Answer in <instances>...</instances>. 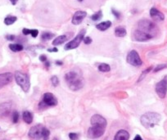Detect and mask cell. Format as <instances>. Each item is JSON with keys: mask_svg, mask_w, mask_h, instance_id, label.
I'll return each instance as SVG.
<instances>
[{"mask_svg": "<svg viewBox=\"0 0 167 140\" xmlns=\"http://www.w3.org/2000/svg\"><path fill=\"white\" fill-rule=\"evenodd\" d=\"M158 32V28L155 23L147 19L140 20L137 28L133 30V39L135 41L145 42L153 39Z\"/></svg>", "mask_w": 167, "mask_h": 140, "instance_id": "cell-1", "label": "cell"}, {"mask_svg": "<svg viewBox=\"0 0 167 140\" xmlns=\"http://www.w3.org/2000/svg\"><path fill=\"white\" fill-rule=\"evenodd\" d=\"M65 80L68 87L73 91L80 90L84 86V80L82 76L75 71H71L66 73Z\"/></svg>", "mask_w": 167, "mask_h": 140, "instance_id": "cell-2", "label": "cell"}, {"mask_svg": "<svg viewBox=\"0 0 167 140\" xmlns=\"http://www.w3.org/2000/svg\"><path fill=\"white\" fill-rule=\"evenodd\" d=\"M50 131L42 125H34L31 127L29 131V137L34 140L43 139V140H48L49 138Z\"/></svg>", "mask_w": 167, "mask_h": 140, "instance_id": "cell-3", "label": "cell"}, {"mask_svg": "<svg viewBox=\"0 0 167 140\" xmlns=\"http://www.w3.org/2000/svg\"><path fill=\"white\" fill-rule=\"evenodd\" d=\"M161 116L156 112H147L140 118L141 124L147 129H150L156 125L161 121Z\"/></svg>", "mask_w": 167, "mask_h": 140, "instance_id": "cell-4", "label": "cell"}, {"mask_svg": "<svg viewBox=\"0 0 167 140\" xmlns=\"http://www.w3.org/2000/svg\"><path fill=\"white\" fill-rule=\"evenodd\" d=\"M14 77H15L16 84L22 89L24 92L27 93L30 89V87H31V82H30L29 76H27L26 74L22 73V72L16 71L15 74H14Z\"/></svg>", "mask_w": 167, "mask_h": 140, "instance_id": "cell-5", "label": "cell"}, {"mask_svg": "<svg viewBox=\"0 0 167 140\" xmlns=\"http://www.w3.org/2000/svg\"><path fill=\"white\" fill-rule=\"evenodd\" d=\"M57 105V98L52 93H45L43 96V99L39 104L40 109H44L48 106H54Z\"/></svg>", "mask_w": 167, "mask_h": 140, "instance_id": "cell-6", "label": "cell"}, {"mask_svg": "<svg viewBox=\"0 0 167 140\" xmlns=\"http://www.w3.org/2000/svg\"><path fill=\"white\" fill-rule=\"evenodd\" d=\"M86 33V30H81L80 31V33L76 35L75 38L73 39L71 41L68 42L64 47L65 50H71V49H76L78 46L80 45V43L83 41L84 38V35Z\"/></svg>", "mask_w": 167, "mask_h": 140, "instance_id": "cell-7", "label": "cell"}, {"mask_svg": "<svg viewBox=\"0 0 167 140\" xmlns=\"http://www.w3.org/2000/svg\"><path fill=\"white\" fill-rule=\"evenodd\" d=\"M156 93L161 99H165L167 94V76L156 84Z\"/></svg>", "mask_w": 167, "mask_h": 140, "instance_id": "cell-8", "label": "cell"}, {"mask_svg": "<svg viewBox=\"0 0 167 140\" xmlns=\"http://www.w3.org/2000/svg\"><path fill=\"white\" fill-rule=\"evenodd\" d=\"M127 62L132 65L133 66H140L143 64V61L141 60L140 57L138 55V53H137L135 50H132L127 55Z\"/></svg>", "mask_w": 167, "mask_h": 140, "instance_id": "cell-9", "label": "cell"}, {"mask_svg": "<svg viewBox=\"0 0 167 140\" xmlns=\"http://www.w3.org/2000/svg\"><path fill=\"white\" fill-rule=\"evenodd\" d=\"M105 133V128H102V127H98V126H93L89 129H88L87 135L89 139H98L103 136Z\"/></svg>", "mask_w": 167, "mask_h": 140, "instance_id": "cell-10", "label": "cell"}, {"mask_svg": "<svg viewBox=\"0 0 167 140\" xmlns=\"http://www.w3.org/2000/svg\"><path fill=\"white\" fill-rule=\"evenodd\" d=\"M91 125L93 126H98V127L106 129L107 122H106V119L102 116L101 115L95 114L91 117Z\"/></svg>", "mask_w": 167, "mask_h": 140, "instance_id": "cell-11", "label": "cell"}, {"mask_svg": "<svg viewBox=\"0 0 167 140\" xmlns=\"http://www.w3.org/2000/svg\"><path fill=\"white\" fill-rule=\"evenodd\" d=\"M87 16V12L84 11H77L75 12V14L72 17V22L73 25H80V23L83 21V20Z\"/></svg>", "mask_w": 167, "mask_h": 140, "instance_id": "cell-12", "label": "cell"}, {"mask_svg": "<svg viewBox=\"0 0 167 140\" xmlns=\"http://www.w3.org/2000/svg\"><path fill=\"white\" fill-rule=\"evenodd\" d=\"M12 74L10 72H5L0 74V88L4 87L10 84L12 80Z\"/></svg>", "mask_w": 167, "mask_h": 140, "instance_id": "cell-13", "label": "cell"}, {"mask_svg": "<svg viewBox=\"0 0 167 140\" xmlns=\"http://www.w3.org/2000/svg\"><path fill=\"white\" fill-rule=\"evenodd\" d=\"M11 110V102H4L0 104V118L8 116Z\"/></svg>", "mask_w": 167, "mask_h": 140, "instance_id": "cell-14", "label": "cell"}, {"mask_svg": "<svg viewBox=\"0 0 167 140\" xmlns=\"http://www.w3.org/2000/svg\"><path fill=\"white\" fill-rule=\"evenodd\" d=\"M150 16L155 21H162L165 20V15L156 8H152L150 10Z\"/></svg>", "mask_w": 167, "mask_h": 140, "instance_id": "cell-15", "label": "cell"}, {"mask_svg": "<svg viewBox=\"0 0 167 140\" xmlns=\"http://www.w3.org/2000/svg\"><path fill=\"white\" fill-rule=\"evenodd\" d=\"M129 134L128 131H126L125 129H121L116 134L114 140H129Z\"/></svg>", "mask_w": 167, "mask_h": 140, "instance_id": "cell-16", "label": "cell"}, {"mask_svg": "<svg viewBox=\"0 0 167 140\" xmlns=\"http://www.w3.org/2000/svg\"><path fill=\"white\" fill-rule=\"evenodd\" d=\"M67 39H68V37H67V35H66V34H62V35H60V36L57 37V38H56L55 39H54V40H53V45H54V46L61 45V44H62L63 43H65L66 41H67Z\"/></svg>", "mask_w": 167, "mask_h": 140, "instance_id": "cell-17", "label": "cell"}, {"mask_svg": "<svg viewBox=\"0 0 167 140\" xmlns=\"http://www.w3.org/2000/svg\"><path fill=\"white\" fill-rule=\"evenodd\" d=\"M111 26V22L110 21H103V22L98 24L96 26V28L98 30H101V31H105L107 29H109Z\"/></svg>", "mask_w": 167, "mask_h": 140, "instance_id": "cell-18", "label": "cell"}, {"mask_svg": "<svg viewBox=\"0 0 167 140\" xmlns=\"http://www.w3.org/2000/svg\"><path fill=\"white\" fill-rule=\"evenodd\" d=\"M22 117L24 121L26 124H31L32 121H33V114L31 113V111H26L23 112Z\"/></svg>", "mask_w": 167, "mask_h": 140, "instance_id": "cell-19", "label": "cell"}, {"mask_svg": "<svg viewBox=\"0 0 167 140\" xmlns=\"http://www.w3.org/2000/svg\"><path fill=\"white\" fill-rule=\"evenodd\" d=\"M126 34H127V32H126L125 27L118 26L115 29V34L117 37H125Z\"/></svg>", "mask_w": 167, "mask_h": 140, "instance_id": "cell-20", "label": "cell"}, {"mask_svg": "<svg viewBox=\"0 0 167 140\" xmlns=\"http://www.w3.org/2000/svg\"><path fill=\"white\" fill-rule=\"evenodd\" d=\"M9 49L12 52H21L24 49V47L20 44H9Z\"/></svg>", "mask_w": 167, "mask_h": 140, "instance_id": "cell-21", "label": "cell"}, {"mask_svg": "<svg viewBox=\"0 0 167 140\" xmlns=\"http://www.w3.org/2000/svg\"><path fill=\"white\" fill-rule=\"evenodd\" d=\"M16 20H17V17L15 16H8L4 19V23L7 26H10V25H12L13 23H15L16 21Z\"/></svg>", "mask_w": 167, "mask_h": 140, "instance_id": "cell-22", "label": "cell"}, {"mask_svg": "<svg viewBox=\"0 0 167 140\" xmlns=\"http://www.w3.org/2000/svg\"><path fill=\"white\" fill-rule=\"evenodd\" d=\"M55 36V34H52L50 32H43V34H41V39L42 41H48L52 39Z\"/></svg>", "mask_w": 167, "mask_h": 140, "instance_id": "cell-23", "label": "cell"}, {"mask_svg": "<svg viewBox=\"0 0 167 140\" xmlns=\"http://www.w3.org/2000/svg\"><path fill=\"white\" fill-rule=\"evenodd\" d=\"M102 17H103V11L100 10V11H97L96 13H94L93 15H92L91 19L93 21H98L99 20L102 19Z\"/></svg>", "mask_w": 167, "mask_h": 140, "instance_id": "cell-24", "label": "cell"}, {"mask_svg": "<svg viewBox=\"0 0 167 140\" xmlns=\"http://www.w3.org/2000/svg\"><path fill=\"white\" fill-rule=\"evenodd\" d=\"M98 70L101 72H108L111 71V67L109 65L106 63H102L98 66Z\"/></svg>", "mask_w": 167, "mask_h": 140, "instance_id": "cell-25", "label": "cell"}, {"mask_svg": "<svg viewBox=\"0 0 167 140\" xmlns=\"http://www.w3.org/2000/svg\"><path fill=\"white\" fill-rule=\"evenodd\" d=\"M152 66H150V67H149V68L146 69V70H145L144 71H143V72H142V74H141L140 77H139V78H138V82H140L141 80H143V78H144L145 76H147V75H148V73H149V72L151 71H152Z\"/></svg>", "mask_w": 167, "mask_h": 140, "instance_id": "cell-26", "label": "cell"}, {"mask_svg": "<svg viewBox=\"0 0 167 140\" xmlns=\"http://www.w3.org/2000/svg\"><path fill=\"white\" fill-rule=\"evenodd\" d=\"M51 83H52V84L54 87H57V85L59 84V80H58L57 76H53L51 78Z\"/></svg>", "mask_w": 167, "mask_h": 140, "instance_id": "cell-27", "label": "cell"}, {"mask_svg": "<svg viewBox=\"0 0 167 140\" xmlns=\"http://www.w3.org/2000/svg\"><path fill=\"white\" fill-rule=\"evenodd\" d=\"M19 120V113L17 111H14L12 113V121L13 123H17Z\"/></svg>", "mask_w": 167, "mask_h": 140, "instance_id": "cell-28", "label": "cell"}, {"mask_svg": "<svg viewBox=\"0 0 167 140\" xmlns=\"http://www.w3.org/2000/svg\"><path fill=\"white\" fill-rule=\"evenodd\" d=\"M167 65L166 64H161V65H158L157 66L155 67L154 69V72H158L160 71H161V70H163V69L166 68Z\"/></svg>", "mask_w": 167, "mask_h": 140, "instance_id": "cell-29", "label": "cell"}, {"mask_svg": "<svg viewBox=\"0 0 167 140\" xmlns=\"http://www.w3.org/2000/svg\"><path fill=\"white\" fill-rule=\"evenodd\" d=\"M69 139L71 140H78L79 139V134H77L76 133H70Z\"/></svg>", "mask_w": 167, "mask_h": 140, "instance_id": "cell-30", "label": "cell"}, {"mask_svg": "<svg viewBox=\"0 0 167 140\" xmlns=\"http://www.w3.org/2000/svg\"><path fill=\"white\" fill-rule=\"evenodd\" d=\"M38 34H39L38 30H31V34H31L32 37H34V38L37 37V36H38Z\"/></svg>", "mask_w": 167, "mask_h": 140, "instance_id": "cell-31", "label": "cell"}, {"mask_svg": "<svg viewBox=\"0 0 167 140\" xmlns=\"http://www.w3.org/2000/svg\"><path fill=\"white\" fill-rule=\"evenodd\" d=\"M84 43L85 44H90L92 43V39L90 37H84Z\"/></svg>", "mask_w": 167, "mask_h": 140, "instance_id": "cell-32", "label": "cell"}, {"mask_svg": "<svg viewBox=\"0 0 167 140\" xmlns=\"http://www.w3.org/2000/svg\"><path fill=\"white\" fill-rule=\"evenodd\" d=\"M22 34L24 35H28V34H31V30H29L27 28H24L22 30Z\"/></svg>", "mask_w": 167, "mask_h": 140, "instance_id": "cell-33", "label": "cell"}, {"mask_svg": "<svg viewBox=\"0 0 167 140\" xmlns=\"http://www.w3.org/2000/svg\"><path fill=\"white\" fill-rule=\"evenodd\" d=\"M15 35H13V34H8L6 36V39L9 40V41H12V40H14L15 39Z\"/></svg>", "mask_w": 167, "mask_h": 140, "instance_id": "cell-34", "label": "cell"}, {"mask_svg": "<svg viewBox=\"0 0 167 140\" xmlns=\"http://www.w3.org/2000/svg\"><path fill=\"white\" fill-rule=\"evenodd\" d=\"M112 13L114 14V16L117 18V19H119V18L121 17V13H120L119 11L114 10V9H112Z\"/></svg>", "mask_w": 167, "mask_h": 140, "instance_id": "cell-35", "label": "cell"}, {"mask_svg": "<svg viewBox=\"0 0 167 140\" xmlns=\"http://www.w3.org/2000/svg\"><path fill=\"white\" fill-rule=\"evenodd\" d=\"M39 60L43 61V62H45L46 61H47V57H46L45 55H41V56L39 57Z\"/></svg>", "mask_w": 167, "mask_h": 140, "instance_id": "cell-36", "label": "cell"}, {"mask_svg": "<svg viewBox=\"0 0 167 140\" xmlns=\"http://www.w3.org/2000/svg\"><path fill=\"white\" fill-rule=\"evenodd\" d=\"M133 140H143V139L141 138L140 135H138V134H137L136 136L134 137V139H133Z\"/></svg>", "mask_w": 167, "mask_h": 140, "instance_id": "cell-37", "label": "cell"}, {"mask_svg": "<svg viewBox=\"0 0 167 140\" xmlns=\"http://www.w3.org/2000/svg\"><path fill=\"white\" fill-rule=\"evenodd\" d=\"M48 51H49V52H57L58 50H57V48H54V49H49Z\"/></svg>", "mask_w": 167, "mask_h": 140, "instance_id": "cell-38", "label": "cell"}, {"mask_svg": "<svg viewBox=\"0 0 167 140\" xmlns=\"http://www.w3.org/2000/svg\"><path fill=\"white\" fill-rule=\"evenodd\" d=\"M17 1H18V0H10V2H11L12 5H16V3H17Z\"/></svg>", "mask_w": 167, "mask_h": 140, "instance_id": "cell-39", "label": "cell"}, {"mask_svg": "<svg viewBox=\"0 0 167 140\" xmlns=\"http://www.w3.org/2000/svg\"><path fill=\"white\" fill-rule=\"evenodd\" d=\"M44 63H45V64H46V66H47V67H49L50 63H49V61H46Z\"/></svg>", "mask_w": 167, "mask_h": 140, "instance_id": "cell-40", "label": "cell"}, {"mask_svg": "<svg viewBox=\"0 0 167 140\" xmlns=\"http://www.w3.org/2000/svg\"><path fill=\"white\" fill-rule=\"evenodd\" d=\"M56 64H57V65H61V64H62V62H61V61H57V62H56Z\"/></svg>", "mask_w": 167, "mask_h": 140, "instance_id": "cell-41", "label": "cell"}, {"mask_svg": "<svg viewBox=\"0 0 167 140\" xmlns=\"http://www.w3.org/2000/svg\"><path fill=\"white\" fill-rule=\"evenodd\" d=\"M53 140H59V139H57V138H53Z\"/></svg>", "mask_w": 167, "mask_h": 140, "instance_id": "cell-42", "label": "cell"}, {"mask_svg": "<svg viewBox=\"0 0 167 140\" xmlns=\"http://www.w3.org/2000/svg\"><path fill=\"white\" fill-rule=\"evenodd\" d=\"M77 1H79V2H83V0H77Z\"/></svg>", "mask_w": 167, "mask_h": 140, "instance_id": "cell-43", "label": "cell"}]
</instances>
